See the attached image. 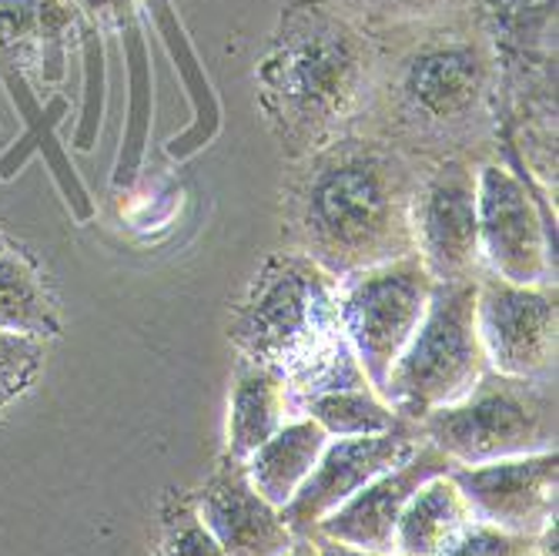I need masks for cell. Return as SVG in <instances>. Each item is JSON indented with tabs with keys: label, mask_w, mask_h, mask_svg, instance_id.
<instances>
[{
	"label": "cell",
	"mask_w": 559,
	"mask_h": 556,
	"mask_svg": "<svg viewBox=\"0 0 559 556\" xmlns=\"http://www.w3.org/2000/svg\"><path fill=\"white\" fill-rule=\"evenodd\" d=\"M298 165L282 201L295 251L332 279L413 256V194L423 158L369 131H348Z\"/></svg>",
	"instance_id": "cell-1"
},
{
	"label": "cell",
	"mask_w": 559,
	"mask_h": 556,
	"mask_svg": "<svg viewBox=\"0 0 559 556\" xmlns=\"http://www.w3.org/2000/svg\"><path fill=\"white\" fill-rule=\"evenodd\" d=\"M502 84L496 55L473 14L379 40L369 131L413 158L466 155L499 128Z\"/></svg>",
	"instance_id": "cell-2"
},
{
	"label": "cell",
	"mask_w": 559,
	"mask_h": 556,
	"mask_svg": "<svg viewBox=\"0 0 559 556\" xmlns=\"http://www.w3.org/2000/svg\"><path fill=\"white\" fill-rule=\"evenodd\" d=\"M379 40L329 0H292L255 68L259 108L285 158L301 162L362 125Z\"/></svg>",
	"instance_id": "cell-3"
},
{
	"label": "cell",
	"mask_w": 559,
	"mask_h": 556,
	"mask_svg": "<svg viewBox=\"0 0 559 556\" xmlns=\"http://www.w3.org/2000/svg\"><path fill=\"white\" fill-rule=\"evenodd\" d=\"M228 339L238 359L285 379L295 416L312 395L372 389L342 332L335 279L295 248L272 251L248 279L228 319Z\"/></svg>",
	"instance_id": "cell-4"
},
{
	"label": "cell",
	"mask_w": 559,
	"mask_h": 556,
	"mask_svg": "<svg viewBox=\"0 0 559 556\" xmlns=\"http://www.w3.org/2000/svg\"><path fill=\"white\" fill-rule=\"evenodd\" d=\"M489 372L476 332V282H436L426 316L379 395L409 426L473 392Z\"/></svg>",
	"instance_id": "cell-5"
},
{
	"label": "cell",
	"mask_w": 559,
	"mask_h": 556,
	"mask_svg": "<svg viewBox=\"0 0 559 556\" xmlns=\"http://www.w3.org/2000/svg\"><path fill=\"white\" fill-rule=\"evenodd\" d=\"M556 382L486 372L473 392L429 413L416 433L445 452L452 466L533 457L556 449Z\"/></svg>",
	"instance_id": "cell-6"
},
{
	"label": "cell",
	"mask_w": 559,
	"mask_h": 556,
	"mask_svg": "<svg viewBox=\"0 0 559 556\" xmlns=\"http://www.w3.org/2000/svg\"><path fill=\"white\" fill-rule=\"evenodd\" d=\"M432 285L436 282L416 251L335 279L342 332L376 392L382 389L402 348L416 335Z\"/></svg>",
	"instance_id": "cell-7"
},
{
	"label": "cell",
	"mask_w": 559,
	"mask_h": 556,
	"mask_svg": "<svg viewBox=\"0 0 559 556\" xmlns=\"http://www.w3.org/2000/svg\"><path fill=\"white\" fill-rule=\"evenodd\" d=\"M413 241L432 282H476L483 275L476 165L466 155L423 158L413 194Z\"/></svg>",
	"instance_id": "cell-8"
},
{
	"label": "cell",
	"mask_w": 559,
	"mask_h": 556,
	"mask_svg": "<svg viewBox=\"0 0 559 556\" xmlns=\"http://www.w3.org/2000/svg\"><path fill=\"white\" fill-rule=\"evenodd\" d=\"M556 285H513L489 272L476 279V332L492 372L556 382Z\"/></svg>",
	"instance_id": "cell-9"
},
{
	"label": "cell",
	"mask_w": 559,
	"mask_h": 556,
	"mask_svg": "<svg viewBox=\"0 0 559 556\" xmlns=\"http://www.w3.org/2000/svg\"><path fill=\"white\" fill-rule=\"evenodd\" d=\"M483 272L513 285H556V251L526 181L499 162L476 165Z\"/></svg>",
	"instance_id": "cell-10"
},
{
	"label": "cell",
	"mask_w": 559,
	"mask_h": 556,
	"mask_svg": "<svg viewBox=\"0 0 559 556\" xmlns=\"http://www.w3.org/2000/svg\"><path fill=\"white\" fill-rule=\"evenodd\" d=\"M419 442L423 439L416 426H402L382 436L329 439L309 480L301 483V489L292 496L288 507H282V520L288 523L295 536H312L319 523L329 513H335L345 499H352L385 470L409 460Z\"/></svg>",
	"instance_id": "cell-11"
},
{
	"label": "cell",
	"mask_w": 559,
	"mask_h": 556,
	"mask_svg": "<svg viewBox=\"0 0 559 556\" xmlns=\"http://www.w3.org/2000/svg\"><path fill=\"white\" fill-rule=\"evenodd\" d=\"M449 473L479 523L536 540L556 520V449L483 466H452Z\"/></svg>",
	"instance_id": "cell-12"
},
{
	"label": "cell",
	"mask_w": 559,
	"mask_h": 556,
	"mask_svg": "<svg viewBox=\"0 0 559 556\" xmlns=\"http://www.w3.org/2000/svg\"><path fill=\"white\" fill-rule=\"evenodd\" d=\"M194 507L225 556H285L295 543L282 510L255 493L245 463L231 457H222L218 470L194 493Z\"/></svg>",
	"instance_id": "cell-13"
},
{
	"label": "cell",
	"mask_w": 559,
	"mask_h": 556,
	"mask_svg": "<svg viewBox=\"0 0 559 556\" xmlns=\"http://www.w3.org/2000/svg\"><path fill=\"white\" fill-rule=\"evenodd\" d=\"M452 463L445 452H439L432 442H419L413 449L409 460H402L399 466L385 470L376 476L369 486H362L352 499H345L335 513H329L312 536H325L345 546H359V549H376V553H392L395 540V523L405 510V502L413 499V493L439 476L449 473Z\"/></svg>",
	"instance_id": "cell-14"
},
{
	"label": "cell",
	"mask_w": 559,
	"mask_h": 556,
	"mask_svg": "<svg viewBox=\"0 0 559 556\" xmlns=\"http://www.w3.org/2000/svg\"><path fill=\"white\" fill-rule=\"evenodd\" d=\"M78 17L74 0H0V78L37 71L40 81L58 84Z\"/></svg>",
	"instance_id": "cell-15"
},
{
	"label": "cell",
	"mask_w": 559,
	"mask_h": 556,
	"mask_svg": "<svg viewBox=\"0 0 559 556\" xmlns=\"http://www.w3.org/2000/svg\"><path fill=\"white\" fill-rule=\"evenodd\" d=\"M87 17V14H84ZM94 24L115 27L124 47V68H128V121L121 134V151L115 162L111 185L131 188L134 178L144 168L147 141H151V111H155V78H151V50H147V31L138 0H108L105 8L91 14Z\"/></svg>",
	"instance_id": "cell-16"
},
{
	"label": "cell",
	"mask_w": 559,
	"mask_h": 556,
	"mask_svg": "<svg viewBox=\"0 0 559 556\" xmlns=\"http://www.w3.org/2000/svg\"><path fill=\"white\" fill-rule=\"evenodd\" d=\"M473 17L496 55L499 84H510L516 74L523 78L526 68L552 74L556 0H479V14Z\"/></svg>",
	"instance_id": "cell-17"
},
{
	"label": "cell",
	"mask_w": 559,
	"mask_h": 556,
	"mask_svg": "<svg viewBox=\"0 0 559 556\" xmlns=\"http://www.w3.org/2000/svg\"><path fill=\"white\" fill-rule=\"evenodd\" d=\"M141 4V14L151 21V27L158 31L165 50H168V58L191 97V128L175 134L165 151H168V158L175 162H188L191 155H198L201 147H209L215 141V134L222 131V105H218V94L205 74V64L198 61V50L178 17V11L171 8V0H138Z\"/></svg>",
	"instance_id": "cell-18"
},
{
	"label": "cell",
	"mask_w": 559,
	"mask_h": 556,
	"mask_svg": "<svg viewBox=\"0 0 559 556\" xmlns=\"http://www.w3.org/2000/svg\"><path fill=\"white\" fill-rule=\"evenodd\" d=\"M292 413V395L285 379L259 363L238 359L231 399H228V439H225V457L245 463L262 442H269Z\"/></svg>",
	"instance_id": "cell-19"
},
{
	"label": "cell",
	"mask_w": 559,
	"mask_h": 556,
	"mask_svg": "<svg viewBox=\"0 0 559 556\" xmlns=\"http://www.w3.org/2000/svg\"><path fill=\"white\" fill-rule=\"evenodd\" d=\"M473 507L463 489L455 486L452 473H439L426 480L395 523L392 553L395 556H442L455 540L473 527Z\"/></svg>",
	"instance_id": "cell-20"
},
{
	"label": "cell",
	"mask_w": 559,
	"mask_h": 556,
	"mask_svg": "<svg viewBox=\"0 0 559 556\" xmlns=\"http://www.w3.org/2000/svg\"><path fill=\"white\" fill-rule=\"evenodd\" d=\"M325 442H329V436L316 419L295 416L269 442H262L255 452H251L245 460V473H248L251 486H255V493L282 510V507H288L292 496L316 470Z\"/></svg>",
	"instance_id": "cell-21"
},
{
	"label": "cell",
	"mask_w": 559,
	"mask_h": 556,
	"mask_svg": "<svg viewBox=\"0 0 559 556\" xmlns=\"http://www.w3.org/2000/svg\"><path fill=\"white\" fill-rule=\"evenodd\" d=\"M0 329L40 342L61 335V312L44 275L24 251L0 248Z\"/></svg>",
	"instance_id": "cell-22"
},
{
	"label": "cell",
	"mask_w": 559,
	"mask_h": 556,
	"mask_svg": "<svg viewBox=\"0 0 559 556\" xmlns=\"http://www.w3.org/2000/svg\"><path fill=\"white\" fill-rule=\"evenodd\" d=\"M298 416L316 419L329 439H352V436H382L395 433L402 423L376 389H335L305 399L298 406Z\"/></svg>",
	"instance_id": "cell-23"
},
{
	"label": "cell",
	"mask_w": 559,
	"mask_h": 556,
	"mask_svg": "<svg viewBox=\"0 0 559 556\" xmlns=\"http://www.w3.org/2000/svg\"><path fill=\"white\" fill-rule=\"evenodd\" d=\"M329 4L376 40H392L473 11V0H329Z\"/></svg>",
	"instance_id": "cell-24"
},
{
	"label": "cell",
	"mask_w": 559,
	"mask_h": 556,
	"mask_svg": "<svg viewBox=\"0 0 559 556\" xmlns=\"http://www.w3.org/2000/svg\"><path fill=\"white\" fill-rule=\"evenodd\" d=\"M78 40H81V55H84V108H81L78 131H74V147L94 151L97 131H100V115H105V87H108V71H105V27L94 24L91 17L81 14L78 17Z\"/></svg>",
	"instance_id": "cell-25"
},
{
	"label": "cell",
	"mask_w": 559,
	"mask_h": 556,
	"mask_svg": "<svg viewBox=\"0 0 559 556\" xmlns=\"http://www.w3.org/2000/svg\"><path fill=\"white\" fill-rule=\"evenodd\" d=\"M155 556H225L205 520L198 517L194 496L171 489L162 499V527Z\"/></svg>",
	"instance_id": "cell-26"
},
{
	"label": "cell",
	"mask_w": 559,
	"mask_h": 556,
	"mask_svg": "<svg viewBox=\"0 0 559 556\" xmlns=\"http://www.w3.org/2000/svg\"><path fill=\"white\" fill-rule=\"evenodd\" d=\"M47 348L34 335L0 329V413L21 399L44 369Z\"/></svg>",
	"instance_id": "cell-27"
},
{
	"label": "cell",
	"mask_w": 559,
	"mask_h": 556,
	"mask_svg": "<svg viewBox=\"0 0 559 556\" xmlns=\"http://www.w3.org/2000/svg\"><path fill=\"white\" fill-rule=\"evenodd\" d=\"M530 553H533V540L476 520L442 556H530Z\"/></svg>",
	"instance_id": "cell-28"
},
{
	"label": "cell",
	"mask_w": 559,
	"mask_h": 556,
	"mask_svg": "<svg viewBox=\"0 0 559 556\" xmlns=\"http://www.w3.org/2000/svg\"><path fill=\"white\" fill-rule=\"evenodd\" d=\"M319 546V556H395V553H376V549H359V546H345L325 536H312Z\"/></svg>",
	"instance_id": "cell-29"
},
{
	"label": "cell",
	"mask_w": 559,
	"mask_h": 556,
	"mask_svg": "<svg viewBox=\"0 0 559 556\" xmlns=\"http://www.w3.org/2000/svg\"><path fill=\"white\" fill-rule=\"evenodd\" d=\"M285 556H319V546H316L312 536H295V543H292V549Z\"/></svg>",
	"instance_id": "cell-30"
},
{
	"label": "cell",
	"mask_w": 559,
	"mask_h": 556,
	"mask_svg": "<svg viewBox=\"0 0 559 556\" xmlns=\"http://www.w3.org/2000/svg\"><path fill=\"white\" fill-rule=\"evenodd\" d=\"M530 556H533V553H530Z\"/></svg>",
	"instance_id": "cell-31"
}]
</instances>
